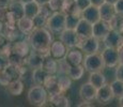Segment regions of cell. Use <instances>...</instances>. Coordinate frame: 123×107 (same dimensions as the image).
<instances>
[{"instance_id": "6da1fadb", "label": "cell", "mask_w": 123, "mask_h": 107, "mask_svg": "<svg viewBox=\"0 0 123 107\" xmlns=\"http://www.w3.org/2000/svg\"><path fill=\"white\" fill-rule=\"evenodd\" d=\"M53 35L49 29L43 28H34L33 31L29 35V44L33 50L40 51L44 56L49 55V48L53 44Z\"/></svg>"}, {"instance_id": "7a4b0ae2", "label": "cell", "mask_w": 123, "mask_h": 107, "mask_svg": "<svg viewBox=\"0 0 123 107\" xmlns=\"http://www.w3.org/2000/svg\"><path fill=\"white\" fill-rule=\"evenodd\" d=\"M49 94L43 85H34L28 91L27 99L33 106H44L48 101Z\"/></svg>"}, {"instance_id": "3957f363", "label": "cell", "mask_w": 123, "mask_h": 107, "mask_svg": "<svg viewBox=\"0 0 123 107\" xmlns=\"http://www.w3.org/2000/svg\"><path fill=\"white\" fill-rule=\"evenodd\" d=\"M65 20H67V14L62 11L54 12L47 20V29H49L54 33L60 34L65 29Z\"/></svg>"}, {"instance_id": "277c9868", "label": "cell", "mask_w": 123, "mask_h": 107, "mask_svg": "<svg viewBox=\"0 0 123 107\" xmlns=\"http://www.w3.org/2000/svg\"><path fill=\"white\" fill-rule=\"evenodd\" d=\"M82 65H84L85 70L89 73L103 71L104 69H105V63H104L103 57L98 53L85 55Z\"/></svg>"}, {"instance_id": "5b68a950", "label": "cell", "mask_w": 123, "mask_h": 107, "mask_svg": "<svg viewBox=\"0 0 123 107\" xmlns=\"http://www.w3.org/2000/svg\"><path fill=\"white\" fill-rule=\"evenodd\" d=\"M101 55L103 57V60L106 68H116L120 63V55L118 48L105 47L102 50Z\"/></svg>"}, {"instance_id": "8992f818", "label": "cell", "mask_w": 123, "mask_h": 107, "mask_svg": "<svg viewBox=\"0 0 123 107\" xmlns=\"http://www.w3.org/2000/svg\"><path fill=\"white\" fill-rule=\"evenodd\" d=\"M77 47L81 49L85 55L98 53V50H100V40L96 39L95 37L81 39Z\"/></svg>"}, {"instance_id": "52a82bcc", "label": "cell", "mask_w": 123, "mask_h": 107, "mask_svg": "<svg viewBox=\"0 0 123 107\" xmlns=\"http://www.w3.org/2000/svg\"><path fill=\"white\" fill-rule=\"evenodd\" d=\"M59 40H61L68 49L74 48V47H77L80 42V38L79 35L77 34L76 30L74 29H64L62 32L60 33V37H59Z\"/></svg>"}, {"instance_id": "ba28073f", "label": "cell", "mask_w": 123, "mask_h": 107, "mask_svg": "<svg viewBox=\"0 0 123 107\" xmlns=\"http://www.w3.org/2000/svg\"><path fill=\"white\" fill-rule=\"evenodd\" d=\"M105 47H113V48H120L123 45V35L118 30L111 29L108 34L103 40Z\"/></svg>"}, {"instance_id": "9c48e42d", "label": "cell", "mask_w": 123, "mask_h": 107, "mask_svg": "<svg viewBox=\"0 0 123 107\" xmlns=\"http://www.w3.org/2000/svg\"><path fill=\"white\" fill-rule=\"evenodd\" d=\"M98 88H95L91 82H85L79 88V95L82 101L93 102L96 100Z\"/></svg>"}, {"instance_id": "30bf717a", "label": "cell", "mask_w": 123, "mask_h": 107, "mask_svg": "<svg viewBox=\"0 0 123 107\" xmlns=\"http://www.w3.org/2000/svg\"><path fill=\"white\" fill-rule=\"evenodd\" d=\"M43 86L46 88L49 95H55V94L63 93V90H62V88H61L60 84H59L57 74H54V75L49 74L47 76V78H46V80H45Z\"/></svg>"}, {"instance_id": "8fae6325", "label": "cell", "mask_w": 123, "mask_h": 107, "mask_svg": "<svg viewBox=\"0 0 123 107\" xmlns=\"http://www.w3.org/2000/svg\"><path fill=\"white\" fill-rule=\"evenodd\" d=\"M68 51V48L61 40H59V41H54L50 48H49V55H50L53 58H55L56 60L64 59Z\"/></svg>"}, {"instance_id": "7c38bea8", "label": "cell", "mask_w": 123, "mask_h": 107, "mask_svg": "<svg viewBox=\"0 0 123 107\" xmlns=\"http://www.w3.org/2000/svg\"><path fill=\"white\" fill-rule=\"evenodd\" d=\"M115 99L112 89L110 87V84H105L102 87L98 89V93H96V101L102 104H107L110 101Z\"/></svg>"}, {"instance_id": "4fadbf2b", "label": "cell", "mask_w": 123, "mask_h": 107, "mask_svg": "<svg viewBox=\"0 0 123 107\" xmlns=\"http://www.w3.org/2000/svg\"><path fill=\"white\" fill-rule=\"evenodd\" d=\"M84 58L85 54L82 53L81 49L78 47H74V48L68 49L64 59L70 65H78V64H82Z\"/></svg>"}, {"instance_id": "5bb4252c", "label": "cell", "mask_w": 123, "mask_h": 107, "mask_svg": "<svg viewBox=\"0 0 123 107\" xmlns=\"http://www.w3.org/2000/svg\"><path fill=\"white\" fill-rule=\"evenodd\" d=\"M111 28H110L109 23L106 20L100 19L95 24H93V37H95L100 41H103L104 38L108 34Z\"/></svg>"}, {"instance_id": "9a60e30c", "label": "cell", "mask_w": 123, "mask_h": 107, "mask_svg": "<svg viewBox=\"0 0 123 107\" xmlns=\"http://www.w3.org/2000/svg\"><path fill=\"white\" fill-rule=\"evenodd\" d=\"M76 32L79 35L80 39H86V38L93 37V24L90 21L81 18L76 27Z\"/></svg>"}, {"instance_id": "2e32d148", "label": "cell", "mask_w": 123, "mask_h": 107, "mask_svg": "<svg viewBox=\"0 0 123 107\" xmlns=\"http://www.w3.org/2000/svg\"><path fill=\"white\" fill-rule=\"evenodd\" d=\"M3 73L6 75L9 80L12 82V80H15V79H20L23 77L24 69L22 65H15V64L8 63L6 66L4 68Z\"/></svg>"}, {"instance_id": "e0dca14e", "label": "cell", "mask_w": 123, "mask_h": 107, "mask_svg": "<svg viewBox=\"0 0 123 107\" xmlns=\"http://www.w3.org/2000/svg\"><path fill=\"white\" fill-rule=\"evenodd\" d=\"M81 18L90 21L91 24H95L96 21L101 19V14H100V9L98 6H90L84 11H81Z\"/></svg>"}, {"instance_id": "ac0fdd59", "label": "cell", "mask_w": 123, "mask_h": 107, "mask_svg": "<svg viewBox=\"0 0 123 107\" xmlns=\"http://www.w3.org/2000/svg\"><path fill=\"white\" fill-rule=\"evenodd\" d=\"M45 57L43 54H41L40 51H32L29 54L27 59V63L30 68L33 70V69H37V68H43V63L45 60Z\"/></svg>"}, {"instance_id": "d6986e66", "label": "cell", "mask_w": 123, "mask_h": 107, "mask_svg": "<svg viewBox=\"0 0 123 107\" xmlns=\"http://www.w3.org/2000/svg\"><path fill=\"white\" fill-rule=\"evenodd\" d=\"M98 9H100L101 19L106 21H110L113 18V16L117 14L115 10V6L112 3H109V2L105 1L102 6H98Z\"/></svg>"}, {"instance_id": "ffe728a7", "label": "cell", "mask_w": 123, "mask_h": 107, "mask_svg": "<svg viewBox=\"0 0 123 107\" xmlns=\"http://www.w3.org/2000/svg\"><path fill=\"white\" fill-rule=\"evenodd\" d=\"M17 27L18 29L22 31L24 34H30L34 29V21L33 18L27 17V16H23L17 20Z\"/></svg>"}, {"instance_id": "44dd1931", "label": "cell", "mask_w": 123, "mask_h": 107, "mask_svg": "<svg viewBox=\"0 0 123 107\" xmlns=\"http://www.w3.org/2000/svg\"><path fill=\"white\" fill-rule=\"evenodd\" d=\"M89 82H91L95 88H100L103 85L107 84V77L103 71H98V72H91L89 75Z\"/></svg>"}, {"instance_id": "7402d4cb", "label": "cell", "mask_w": 123, "mask_h": 107, "mask_svg": "<svg viewBox=\"0 0 123 107\" xmlns=\"http://www.w3.org/2000/svg\"><path fill=\"white\" fill-rule=\"evenodd\" d=\"M40 11H41V6L37 2H35L34 0L24 4V14L27 17L34 18L40 13Z\"/></svg>"}, {"instance_id": "603a6c76", "label": "cell", "mask_w": 123, "mask_h": 107, "mask_svg": "<svg viewBox=\"0 0 123 107\" xmlns=\"http://www.w3.org/2000/svg\"><path fill=\"white\" fill-rule=\"evenodd\" d=\"M48 102L51 104V105L57 106V107H68V106H71L70 100H68L63 93L55 94V95H49Z\"/></svg>"}, {"instance_id": "cb8c5ba5", "label": "cell", "mask_w": 123, "mask_h": 107, "mask_svg": "<svg viewBox=\"0 0 123 107\" xmlns=\"http://www.w3.org/2000/svg\"><path fill=\"white\" fill-rule=\"evenodd\" d=\"M43 69L48 74H57L58 73V60L48 55L45 57V60L43 63Z\"/></svg>"}, {"instance_id": "d4e9b609", "label": "cell", "mask_w": 123, "mask_h": 107, "mask_svg": "<svg viewBox=\"0 0 123 107\" xmlns=\"http://www.w3.org/2000/svg\"><path fill=\"white\" fill-rule=\"evenodd\" d=\"M49 74L44 70L43 68H37L33 69L32 71V80L35 85H44L45 80H46L47 76Z\"/></svg>"}, {"instance_id": "484cf974", "label": "cell", "mask_w": 123, "mask_h": 107, "mask_svg": "<svg viewBox=\"0 0 123 107\" xmlns=\"http://www.w3.org/2000/svg\"><path fill=\"white\" fill-rule=\"evenodd\" d=\"M6 88H8V91L10 92L12 95L18 96V95H20L24 91V84L20 79H15V80H12V82H9Z\"/></svg>"}, {"instance_id": "4316f807", "label": "cell", "mask_w": 123, "mask_h": 107, "mask_svg": "<svg viewBox=\"0 0 123 107\" xmlns=\"http://www.w3.org/2000/svg\"><path fill=\"white\" fill-rule=\"evenodd\" d=\"M85 68L82 64H78V65H71L68 69V75L72 78V80H78L84 76L85 73Z\"/></svg>"}, {"instance_id": "83f0119b", "label": "cell", "mask_w": 123, "mask_h": 107, "mask_svg": "<svg viewBox=\"0 0 123 107\" xmlns=\"http://www.w3.org/2000/svg\"><path fill=\"white\" fill-rule=\"evenodd\" d=\"M29 45H28L25 41L19 40V41L14 42L13 46H12V49H13L14 51H16L17 54H19L20 56L27 57L28 55H29Z\"/></svg>"}, {"instance_id": "f1b7e54d", "label": "cell", "mask_w": 123, "mask_h": 107, "mask_svg": "<svg viewBox=\"0 0 123 107\" xmlns=\"http://www.w3.org/2000/svg\"><path fill=\"white\" fill-rule=\"evenodd\" d=\"M62 12H64L65 14H79V15H81V11L78 9L75 0H64Z\"/></svg>"}, {"instance_id": "f546056e", "label": "cell", "mask_w": 123, "mask_h": 107, "mask_svg": "<svg viewBox=\"0 0 123 107\" xmlns=\"http://www.w3.org/2000/svg\"><path fill=\"white\" fill-rule=\"evenodd\" d=\"M81 19V15L79 14H67L65 20V29H76L77 25Z\"/></svg>"}, {"instance_id": "4dcf8cb0", "label": "cell", "mask_w": 123, "mask_h": 107, "mask_svg": "<svg viewBox=\"0 0 123 107\" xmlns=\"http://www.w3.org/2000/svg\"><path fill=\"white\" fill-rule=\"evenodd\" d=\"M110 87H111V89H112L115 97L119 99V97H121L123 95V82L122 80L115 78V79L110 82Z\"/></svg>"}, {"instance_id": "1f68e13d", "label": "cell", "mask_w": 123, "mask_h": 107, "mask_svg": "<svg viewBox=\"0 0 123 107\" xmlns=\"http://www.w3.org/2000/svg\"><path fill=\"white\" fill-rule=\"evenodd\" d=\"M49 16L43 11H40V13L33 18L34 21V28H43L47 25V20H48Z\"/></svg>"}, {"instance_id": "d6a6232c", "label": "cell", "mask_w": 123, "mask_h": 107, "mask_svg": "<svg viewBox=\"0 0 123 107\" xmlns=\"http://www.w3.org/2000/svg\"><path fill=\"white\" fill-rule=\"evenodd\" d=\"M58 77L59 84H60L61 88H62L63 92H65L67 90H68L72 86V78L70 77L68 74H57Z\"/></svg>"}, {"instance_id": "836d02e7", "label": "cell", "mask_w": 123, "mask_h": 107, "mask_svg": "<svg viewBox=\"0 0 123 107\" xmlns=\"http://www.w3.org/2000/svg\"><path fill=\"white\" fill-rule=\"evenodd\" d=\"M108 23H109L111 29L118 30V31H120V32L123 31V15L116 14L112 19L110 21H108Z\"/></svg>"}, {"instance_id": "e575fe53", "label": "cell", "mask_w": 123, "mask_h": 107, "mask_svg": "<svg viewBox=\"0 0 123 107\" xmlns=\"http://www.w3.org/2000/svg\"><path fill=\"white\" fill-rule=\"evenodd\" d=\"M63 3H64V0H50L48 6L53 12H57V11H62Z\"/></svg>"}, {"instance_id": "d590c367", "label": "cell", "mask_w": 123, "mask_h": 107, "mask_svg": "<svg viewBox=\"0 0 123 107\" xmlns=\"http://www.w3.org/2000/svg\"><path fill=\"white\" fill-rule=\"evenodd\" d=\"M77 6L80 11H84L85 9H87L88 6H91V1L90 0H75Z\"/></svg>"}, {"instance_id": "8d00e7d4", "label": "cell", "mask_w": 123, "mask_h": 107, "mask_svg": "<svg viewBox=\"0 0 123 107\" xmlns=\"http://www.w3.org/2000/svg\"><path fill=\"white\" fill-rule=\"evenodd\" d=\"M116 78L123 82V63H119L116 66Z\"/></svg>"}, {"instance_id": "74e56055", "label": "cell", "mask_w": 123, "mask_h": 107, "mask_svg": "<svg viewBox=\"0 0 123 107\" xmlns=\"http://www.w3.org/2000/svg\"><path fill=\"white\" fill-rule=\"evenodd\" d=\"M113 6H115L116 13L120 14V15H123V0H118Z\"/></svg>"}, {"instance_id": "f35d334b", "label": "cell", "mask_w": 123, "mask_h": 107, "mask_svg": "<svg viewBox=\"0 0 123 107\" xmlns=\"http://www.w3.org/2000/svg\"><path fill=\"white\" fill-rule=\"evenodd\" d=\"M8 40L9 39L6 37V35L0 33V51H1L4 47L8 46Z\"/></svg>"}, {"instance_id": "ab89813d", "label": "cell", "mask_w": 123, "mask_h": 107, "mask_svg": "<svg viewBox=\"0 0 123 107\" xmlns=\"http://www.w3.org/2000/svg\"><path fill=\"white\" fill-rule=\"evenodd\" d=\"M6 14H8V8H4V6H0V19L1 20H6Z\"/></svg>"}, {"instance_id": "60d3db41", "label": "cell", "mask_w": 123, "mask_h": 107, "mask_svg": "<svg viewBox=\"0 0 123 107\" xmlns=\"http://www.w3.org/2000/svg\"><path fill=\"white\" fill-rule=\"evenodd\" d=\"M8 63H9V61L6 60V58H3L2 56H0V73L3 72L4 68L6 66V64H8Z\"/></svg>"}, {"instance_id": "b9f144b4", "label": "cell", "mask_w": 123, "mask_h": 107, "mask_svg": "<svg viewBox=\"0 0 123 107\" xmlns=\"http://www.w3.org/2000/svg\"><path fill=\"white\" fill-rule=\"evenodd\" d=\"M13 0H0V6H4V8H9L10 4L12 3Z\"/></svg>"}, {"instance_id": "7bdbcfd3", "label": "cell", "mask_w": 123, "mask_h": 107, "mask_svg": "<svg viewBox=\"0 0 123 107\" xmlns=\"http://www.w3.org/2000/svg\"><path fill=\"white\" fill-rule=\"evenodd\" d=\"M91 1V4L92 6H100L102 4L105 2V0H90Z\"/></svg>"}, {"instance_id": "ee69618b", "label": "cell", "mask_w": 123, "mask_h": 107, "mask_svg": "<svg viewBox=\"0 0 123 107\" xmlns=\"http://www.w3.org/2000/svg\"><path fill=\"white\" fill-rule=\"evenodd\" d=\"M35 2H37V3L40 4V6H46V4H48L49 3V1H50V0H34Z\"/></svg>"}, {"instance_id": "f6af8a7d", "label": "cell", "mask_w": 123, "mask_h": 107, "mask_svg": "<svg viewBox=\"0 0 123 107\" xmlns=\"http://www.w3.org/2000/svg\"><path fill=\"white\" fill-rule=\"evenodd\" d=\"M119 49V55H120V63H123V45Z\"/></svg>"}, {"instance_id": "bcb514c9", "label": "cell", "mask_w": 123, "mask_h": 107, "mask_svg": "<svg viewBox=\"0 0 123 107\" xmlns=\"http://www.w3.org/2000/svg\"><path fill=\"white\" fill-rule=\"evenodd\" d=\"M119 106L123 107V95L121 97H119Z\"/></svg>"}, {"instance_id": "7dc6e473", "label": "cell", "mask_w": 123, "mask_h": 107, "mask_svg": "<svg viewBox=\"0 0 123 107\" xmlns=\"http://www.w3.org/2000/svg\"><path fill=\"white\" fill-rule=\"evenodd\" d=\"M106 2H109V3H112V4H115L116 2L118 1V0H105Z\"/></svg>"}, {"instance_id": "c3c4849f", "label": "cell", "mask_w": 123, "mask_h": 107, "mask_svg": "<svg viewBox=\"0 0 123 107\" xmlns=\"http://www.w3.org/2000/svg\"><path fill=\"white\" fill-rule=\"evenodd\" d=\"M2 29H3V20L0 19V32H1Z\"/></svg>"}, {"instance_id": "681fc988", "label": "cell", "mask_w": 123, "mask_h": 107, "mask_svg": "<svg viewBox=\"0 0 123 107\" xmlns=\"http://www.w3.org/2000/svg\"><path fill=\"white\" fill-rule=\"evenodd\" d=\"M20 2H22V3H28V2H30V1H33V0H19Z\"/></svg>"}]
</instances>
